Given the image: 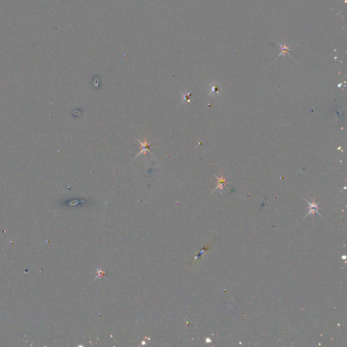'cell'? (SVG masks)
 I'll use <instances>...</instances> for the list:
<instances>
[{
  "mask_svg": "<svg viewBox=\"0 0 347 347\" xmlns=\"http://www.w3.org/2000/svg\"><path fill=\"white\" fill-rule=\"evenodd\" d=\"M216 178L218 180V186H217V188H216V189H215V190H216V189H218V188H220L221 189H222L223 187L225 186V183H226L225 180L223 178L222 176H221L220 178H218L217 176H216Z\"/></svg>",
  "mask_w": 347,
  "mask_h": 347,
  "instance_id": "4",
  "label": "cell"
},
{
  "mask_svg": "<svg viewBox=\"0 0 347 347\" xmlns=\"http://www.w3.org/2000/svg\"><path fill=\"white\" fill-rule=\"evenodd\" d=\"M306 202H307L308 203H309V213H308V214H306V216H308V215H309V214L315 213V212H317V213H318L319 214L321 215L319 212L317 211V209H318V204L315 203H310L309 201H307V200H306Z\"/></svg>",
  "mask_w": 347,
  "mask_h": 347,
  "instance_id": "3",
  "label": "cell"
},
{
  "mask_svg": "<svg viewBox=\"0 0 347 347\" xmlns=\"http://www.w3.org/2000/svg\"><path fill=\"white\" fill-rule=\"evenodd\" d=\"M208 94L210 96H217L221 92V87L216 83H212L208 88Z\"/></svg>",
  "mask_w": 347,
  "mask_h": 347,
  "instance_id": "2",
  "label": "cell"
},
{
  "mask_svg": "<svg viewBox=\"0 0 347 347\" xmlns=\"http://www.w3.org/2000/svg\"><path fill=\"white\" fill-rule=\"evenodd\" d=\"M137 141H138L139 143L141 144V151H140L138 154H137L136 156V157H138L140 155H141V153H144V155L145 156H146V155H147V151L149 152L151 154V155H153L152 153L150 151V149H151L152 147H150L149 144L147 142V138L144 139V141L143 142H142L141 141H138V140H137Z\"/></svg>",
  "mask_w": 347,
  "mask_h": 347,
  "instance_id": "1",
  "label": "cell"
}]
</instances>
